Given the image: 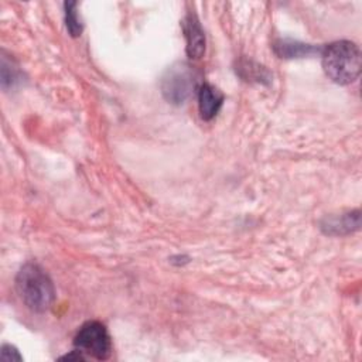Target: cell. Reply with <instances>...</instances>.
Wrapping results in <instances>:
<instances>
[{
    "label": "cell",
    "mask_w": 362,
    "mask_h": 362,
    "mask_svg": "<svg viewBox=\"0 0 362 362\" xmlns=\"http://www.w3.org/2000/svg\"><path fill=\"white\" fill-rule=\"evenodd\" d=\"M16 288L23 303L34 313L47 311L55 298L52 280L35 263H27L20 269L16 277Z\"/></svg>",
    "instance_id": "6da1fadb"
},
{
    "label": "cell",
    "mask_w": 362,
    "mask_h": 362,
    "mask_svg": "<svg viewBox=\"0 0 362 362\" xmlns=\"http://www.w3.org/2000/svg\"><path fill=\"white\" fill-rule=\"evenodd\" d=\"M325 75L338 85L354 82L361 74V51L352 41H335L322 49Z\"/></svg>",
    "instance_id": "7a4b0ae2"
},
{
    "label": "cell",
    "mask_w": 362,
    "mask_h": 362,
    "mask_svg": "<svg viewBox=\"0 0 362 362\" xmlns=\"http://www.w3.org/2000/svg\"><path fill=\"white\" fill-rule=\"evenodd\" d=\"M75 349L96 359H107L112 354V342L102 322H85L74 338Z\"/></svg>",
    "instance_id": "3957f363"
},
{
    "label": "cell",
    "mask_w": 362,
    "mask_h": 362,
    "mask_svg": "<svg viewBox=\"0 0 362 362\" xmlns=\"http://www.w3.org/2000/svg\"><path fill=\"white\" fill-rule=\"evenodd\" d=\"M194 89V75L187 64L178 62L170 66L161 79V92L164 98L174 105L187 100Z\"/></svg>",
    "instance_id": "277c9868"
},
{
    "label": "cell",
    "mask_w": 362,
    "mask_h": 362,
    "mask_svg": "<svg viewBox=\"0 0 362 362\" xmlns=\"http://www.w3.org/2000/svg\"><path fill=\"white\" fill-rule=\"evenodd\" d=\"M182 28L187 40V54L189 58H201L205 51V34L195 14L189 13L182 21Z\"/></svg>",
    "instance_id": "5b68a950"
},
{
    "label": "cell",
    "mask_w": 362,
    "mask_h": 362,
    "mask_svg": "<svg viewBox=\"0 0 362 362\" xmlns=\"http://www.w3.org/2000/svg\"><path fill=\"white\" fill-rule=\"evenodd\" d=\"M222 103H223V93L218 88L209 83H204L199 88L198 107H199V115L204 120H211L212 117H215Z\"/></svg>",
    "instance_id": "8992f818"
},
{
    "label": "cell",
    "mask_w": 362,
    "mask_h": 362,
    "mask_svg": "<svg viewBox=\"0 0 362 362\" xmlns=\"http://www.w3.org/2000/svg\"><path fill=\"white\" fill-rule=\"evenodd\" d=\"M359 218H361L359 211L348 212L339 216L338 215L329 216L324 219V222L321 223V228L328 235H345L359 228V223H361Z\"/></svg>",
    "instance_id": "52a82bcc"
},
{
    "label": "cell",
    "mask_w": 362,
    "mask_h": 362,
    "mask_svg": "<svg viewBox=\"0 0 362 362\" xmlns=\"http://www.w3.org/2000/svg\"><path fill=\"white\" fill-rule=\"evenodd\" d=\"M315 51H318V48L293 40H279L277 42H274V52L280 58H301L308 57Z\"/></svg>",
    "instance_id": "ba28073f"
},
{
    "label": "cell",
    "mask_w": 362,
    "mask_h": 362,
    "mask_svg": "<svg viewBox=\"0 0 362 362\" xmlns=\"http://www.w3.org/2000/svg\"><path fill=\"white\" fill-rule=\"evenodd\" d=\"M65 21H66V28L69 31V34L72 37H78L82 33V24L79 21V17L76 14V3L75 1H69L65 3Z\"/></svg>",
    "instance_id": "9c48e42d"
},
{
    "label": "cell",
    "mask_w": 362,
    "mask_h": 362,
    "mask_svg": "<svg viewBox=\"0 0 362 362\" xmlns=\"http://www.w3.org/2000/svg\"><path fill=\"white\" fill-rule=\"evenodd\" d=\"M0 358H1V361H7V362H10V361H21L23 359V356L18 354V351L13 345H8V344L1 346Z\"/></svg>",
    "instance_id": "30bf717a"
}]
</instances>
